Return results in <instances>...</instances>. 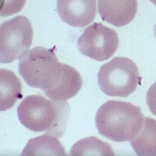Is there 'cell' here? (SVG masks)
I'll use <instances>...</instances> for the list:
<instances>
[{"label": "cell", "mask_w": 156, "mask_h": 156, "mask_svg": "<svg viewBox=\"0 0 156 156\" xmlns=\"http://www.w3.org/2000/svg\"><path fill=\"white\" fill-rule=\"evenodd\" d=\"M69 112L66 101L48 100L37 94L26 97L17 107L18 119L25 127L58 137L66 129Z\"/></svg>", "instance_id": "obj_1"}, {"label": "cell", "mask_w": 156, "mask_h": 156, "mask_svg": "<svg viewBox=\"0 0 156 156\" xmlns=\"http://www.w3.org/2000/svg\"><path fill=\"white\" fill-rule=\"evenodd\" d=\"M144 119L140 107L126 101L110 100L97 111L95 123L101 136L115 142H125L138 134Z\"/></svg>", "instance_id": "obj_2"}, {"label": "cell", "mask_w": 156, "mask_h": 156, "mask_svg": "<svg viewBox=\"0 0 156 156\" xmlns=\"http://www.w3.org/2000/svg\"><path fill=\"white\" fill-rule=\"evenodd\" d=\"M18 70L29 86L51 90L60 82L63 74V63L59 62L52 49L36 46L19 58Z\"/></svg>", "instance_id": "obj_3"}, {"label": "cell", "mask_w": 156, "mask_h": 156, "mask_svg": "<svg viewBox=\"0 0 156 156\" xmlns=\"http://www.w3.org/2000/svg\"><path fill=\"white\" fill-rule=\"evenodd\" d=\"M141 76L133 61L115 57L104 64L98 73V83L103 93L113 97L126 98L141 84Z\"/></svg>", "instance_id": "obj_4"}, {"label": "cell", "mask_w": 156, "mask_h": 156, "mask_svg": "<svg viewBox=\"0 0 156 156\" xmlns=\"http://www.w3.org/2000/svg\"><path fill=\"white\" fill-rule=\"evenodd\" d=\"M33 27L26 16H18L0 26V62L11 63L28 51Z\"/></svg>", "instance_id": "obj_5"}, {"label": "cell", "mask_w": 156, "mask_h": 156, "mask_svg": "<svg viewBox=\"0 0 156 156\" xmlns=\"http://www.w3.org/2000/svg\"><path fill=\"white\" fill-rule=\"evenodd\" d=\"M119 45V37L112 28L94 23L84 29L77 41V48L85 56L102 62L112 57Z\"/></svg>", "instance_id": "obj_6"}, {"label": "cell", "mask_w": 156, "mask_h": 156, "mask_svg": "<svg viewBox=\"0 0 156 156\" xmlns=\"http://www.w3.org/2000/svg\"><path fill=\"white\" fill-rule=\"evenodd\" d=\"M57 11L66 23L84 27L94 20L97 3L96 0H57Z\"/></svg>", "instance_id": "obj_7"}, {"label": "cell", "mask_w": 156, "mask_h": 156, "mask_svg": "<svg viewBox=\"0 0 156 156\" xmlns=\"http://www.w3.org/2000/svg\"><path fill=\"white\" fill-rule=\"evenodd\" d=\"M98 5L101 19L117 27L130 23L137 11L136 0H98Z\"/></svg>", "instance_id": "obj_8"}, {"label": "cell", "mask_w": 156, "mask_h": 156, "mask_svg": "<svg viewBox=\"0 0 156 156\" xmlns=\"http://www.w3.org/2000/svg\"><path fill=\"white\" fill-rule=\"evenodd\" d=\"M82 84L83 80L78 71L63 63V74L60 82L53 89L44 91V94L50 99L66 101L80 91Z\"/></svg>", "instance_id": "obj_9"}, {"label": "cell", "mask_w": 156, "mask_h": 156, "mask_svg": "<svg viewBox=\"0 0 156 156\" xmlns=\"http://www.w3.org/2000/svg\"><path fill=\"white\" fill-rule=\"evenodd\" d=\"M23 97L22 84L12 71L0 69V110L5 111L14 106Z\"/></svg>", "instance_id": "obj_10"}, {"label": "cell", "mask_w": 156, "mask_h": 156, "mask_svg": "<svg viewBox=\"0 0 156 156\" xmlns=\"http://www.w3.org/2000/svg\"><path fill=\"white\" fill-rule=\"evenodd\" d=\"M130 145L139 156H156V120L146 117L140 131L130 140Z\"/></svg>", "instance_id": "obj_11"}, {"label": "cell", "mask_w": 156, "mask_h": 156, "mask_svg": "<svg viewBox=\"0 0 156 156\" xmlns=\"http://www.w3.org/2000/svg\"><path fill=\"white\" fill-rule=\"evenodd\" d=\"M66 155L63 146L53 135L44 134L28 140L21 155Z\"/></svg>", "instance_id": "obj_12"}, {"label": "cell", "mask_w": 156, "mask_h": 156, "mask_svg": "<svg viewBox=\"0 0 156 156\" xmlns=\"http://www.w3.org/2000/svg\"><path fill=\"white\" fill-rule=\"evenodd\" d=\"M71 155H114L112 147L95 136H90L77 141L72 147Z\"/></svg>", "instance_id": "obj_13"}, {"label": "cell", "mask_w": 156, "mask_h": 156, "mask_svg": "<svg viewBox=\"0 0 156 156\" xmlns=\"http://www.w3.org/2000/svg\"><path fill=\"white\" fill-rule=\"evenodd\" d=\"M26 3V0H1L0 16H9L20 12Z\"/></svg>", "instance_id": "obj_14"}, {"label": "cell", "mask_w": 156, "mask_h": 156, "mask_svg": "<svg viewBox=\"0 0 156 156\" xmlns=\"http://www.w3.org/2000/svg\"><path fill=\"white\" fill-rule=\"evenodd\" d=\"M146 100L150 111L156 116V83L152 84L147 90Z\"/></svg>", "instance_id": "obj_15"}, {"label": "cell", "mask_w": 156, "mask_h": 156, "mask_svg": "<svg viewBox=\"0 0 156 156\" xmlns=\"http://www.w3.org/2000/svg\"><path fill=\"white\" fill-rule=\"evenodd\" d=\"M154 37H156V24L154 26Z\"/></svg>", "instance_id": "obj_16"}, {"label": "cell", "mask_w": 156, "mask_h": 156, "mask_svg": "<svg viewBox=\"0 0 156 156\" xmlns=\"http://www.w3.org/2000/svg\"><path fill=\"white\" fill-rule=\"evenodd\" d=\"M150 1H151L153 4H154V5H156V0H150Z\"/></svg>", "instance_id": "obj_17"}]
</instances>
